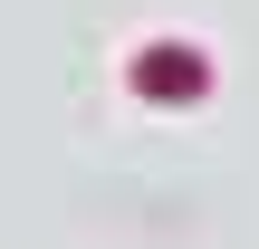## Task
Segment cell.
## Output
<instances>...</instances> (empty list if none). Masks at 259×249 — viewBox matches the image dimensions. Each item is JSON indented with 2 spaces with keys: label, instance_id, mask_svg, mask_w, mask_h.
I'll return each instance as SVG.
<instances>
[{
  "label": "cell",
  "instance_id": "obj_1",
  "mask_svg": "<svg viewBox=\"0 0 259 249\" xmlns=\"http://www.w3.org/2000/svg\"><path fill=\"white\" fill-rule=\"evenodd\" d=\"M135 86H144V96H202L211 67H202V48H183V38H154L144 67H135Z\"/></svg>",
  "mask_w": 259,
  "mask_h": 249
}]
</instances>
